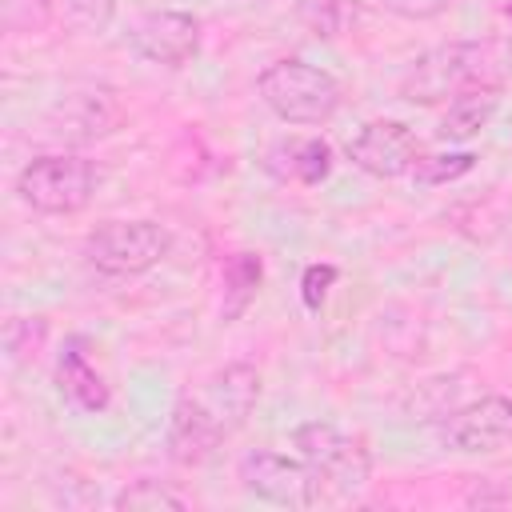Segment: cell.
Instances as JSON below:
<instances>
[{
    "label": "cell",
    "instance_id": "30bf717a",
    "mask_svg": "<svg viewBox=\"0 0 512 512\" xmlns=\"http://www.w3.org/2000/svg\"><path fill=\"white\" fill-rule=\"evenodd\" d=\"M120 116H124V112H120L116 92L104 88V84H96V88L68 92V96L52 108L48 124H52V132H56L60 140H68V144H88V140L108 136V132L120 124Z\"/></svg>",
    "mask_w": 512,
    "mask_h": 512
},
{
    "label": "cell",
    "instance_id": "8fae6325",
    "mask_svg": "<svg viewBox=\"0 0 512 512\" xmlns=\"http://www.w3.org/2000/svg\"><path fill=\"white\" fill-rule=\"evenodd\" d=\"M168 456L176 464H204L216 444L228 436V428L216 420V412L204 404V396H184L176 400L168 416Z\"/></svg>",
    "mask_w": 512,
    "mask_h": 512
},
{
    "label": "cell",
    "instance_id": "3957f363",
    "mask_svg": "<svg viewBox=\"0 0 512 512\" xmlns=\"http://www.w3.org/2000/svg\"><path fill=\"white\" fill-rule=\"evenodd\" d=\"M96 164L76 152H44L32 156L16 176V196L44 216H72L88 208L96 192Z\"/></svg>",
    "mask_w": 512,
    "mask_h": 512
},
{
    "label": "cell",
    "instance_id": "7402d4cb",
    "mask_svg": "<svg viewBox=\"0 0 512 512\" xmlns=\"http://www.w3.org/2000/svg\"><path fill=\"white\" fill-rule=\"evenodd\" d=\"M332 280H336V268H332V264H312V268H304L300 296H304V308H308V312H316V308L324 304V296H328Z\"/></svg>",
    "mask_w": 512,
    "mask_h": 512
},
{
    "label": "cell",
    "instance_id": "603a6c76",
    "mask_svg": "<svg viewBox=\"0 0 512 512\" xmlns=\"http://www.w3.org/2000/svg\"><path fill=\"white\" fill-rule=\"evenodd\" d=\"M380 4L396 16H404V20H432V16L448 12L452 0H380Z\"/></svg>",
    "mask_w": 512,
    "mask_h": 512
},
{
    "label": "cell",
    "instance_id": "5b68a950",
    "mask_svg": "<svg viewBox=\"0 0 512 512\" xmlns=\"http://www.w3.org/2000/svg\"><path fill=\"white\" fill-rule=\"evenodd\" d=\"M292 444L300 452V460L324 480V488H332L336 496H352L368 484V472H372V460H368V448L340 432L336 424L328 420H308L292 432Z\"/></svg>",
    "mask_w": 512,
    "mask_h": 512
},
{
    "label": "cell",
    "instance_id": "7a4b0ae2",
    "mask_svg": "<svg viewBox=\"0 0 512 512\" xmlns=\"http://www.w3.org/2000/svg\"><path fill=\"white\" fill-rule=\"evenodd\" d=\"M256 92L268 104L272 116H280L284 124H324L336 116L344 92L340 80L308 60H276L256 76Z\"/></svg>",
    "mask_w": 512,
    "mask_h": 512
},
{
    "label": "cell",
    "instance_id": "7c38bea8",
    "mask_svg": "<svg viewBox=\"0 0 512 512\" xmlns=\"http://www.w3.org/2000/svg\"><path fill=\"white\" fill-rule=\"evenodd\" d=\"M256 400H260V372L252 364H228L204 388V404L216 412V420L228 432H236L252 416Z\"/></svg>",
    "mask_w": 512,
    "mask_h": 512
},
{
    "label": "cell",
    "instance_id": "6da1fadb",
    "mask_svg": "<svg viewBox=\"0 0 512 512\" xmlns=\"http://www.w3.org/2000/svg\"><path fill=\"white\" fill-rule=\"evenodd\" d=\"M496 48L476 40H448L420 52L400 76V96L408 104H440L468 88L496 84Z\"/></svg>",
    "mask_w": 512,
    "mask_h": 512
},
{
    "label": "cell",
    "instance_id": "9a60e30c",
    "mask_svg": "<svg viewBox=\"0 0 512 512\" xmlns=\"http://www.w3.org/2000/svg\"><path fill=\"white\" fill-rule=\"evenodd\" d=\"M496 108H500V84L468 88V92H460V96L448 100L436 136L444 144H464V140H472V136H480L488 128V120L496 116Z\"/></svg>",
    "mask_w": 512,
    "mask_h": 512
},
{
    "label": "cell",
    "instance_id": "52a82bcc",
    "mask_svg": "<svg viewBox=\"0 0 512 512\" xmlns=\"http://www.w3.org/2000/svg\"><path fill=\"white\" fill-rule=\"evenodd\" d=\"M128 44L148 64L184 68V64H192L200 56V20L192 12L160 8V12H148V16H140L132 24Z\"/></svg>",
    "mask_w": 512,
    "mask_h": 512
},
{
    "label": "cell",
    "instance_id": "9c48e42d",
    "mask_svg": "<svg viewBox=\"0 0 512 512\" xmlns=\"http://www.w3.org/2000/svg\"><path fill=\"white\" fill-rule=\"evenodd\" d=\"M444 444L464 456L496 452L512 444V396H480L444 420Z\"/></svg>",
    "mask_w": 512,
    "mask_h": 512
},
{
    "label": "cell",
    "instance_id": "ac0fdd59",
    "mask_svg": "<svg viewBox=\"0 0 512 512\" xmlns=\"http://www.w3.org/2000/svg\"><path fill=\"white\" fill-rule=\"evenodd\" d=\"M476 156L472 152H440V156H416L412 164V184L420 188H436V184H448V180H460L464 172H472Z\"/></svg>",
    "mask_w": 512,
    "mask_h": 512
},
{
    "label": "cell",
    "instance_id": "d6986e66",
    "mask_svg": "<svg viewBox=\"0 0 512 512\" xmlns=\"http://www.w3.org/2000/svg\"><path fill=\"white\" fill-rule=\"evenodd\" d=\"M296 12L316 36H340L352 24L356 4L352 0H296Z\"/></svg>",
    "mask_w": 512,
    "mask_h": 512
},
{
    "label": "cell",
    "instance_id": "2e32d148",
    "mask_svg": "<svg viewBox=\"0 0 512 512\" xmlns=\"http://www.w3.org/2000/svg\"><path fill=\"white\" fill-rule=\"evenodd\" d=\"M260 280H264L260 256H252V252L228 256V264H224V308H220V316H224V320H236V316L252 304Z\"/></svg>",
    "mask_w": 512,
    "mask_h": 512
},
{
    "label": "cell",
    "instance_id": "8992f818",
    "mask_svg": "<svg viewBox=\"0 0 512 512\" xmlns=\"http://www.w3.org/2000/svg\"><path fill=\"white\" fill-rule=\"evenodd\" d=\"M240 484L268 504L280 508H312L324 500V480L292 456H280L272 448H252L240 456Z\"/></svg>",
    "mask_w": 512,
    "mask_h": 512
},
{
    "label": "cell",
    "instance_id": "e0dca14e",
    "mask_svg": "<svg viewBox=\"0 0 512 512\" xmlns=\"http://www.w3.org/2000/svg\"><path fill=\"white\" fill-rule=\"evenodd\" d=\"M120 512H184L188 500L172 488H164L160 480H136L116 496Z\"/></svg>",
    "mask_w": 512,
    "mask_h": 512
},
{
    "label": "cell",
    "instance_id": "ffe728a7",
    "mask_svg": "<svg viewBox=\"0 0 512 512\" xmlns=\"http://www.w3.org/2000/svg\"><path fill=\"white\" fill-rule=\"evenodd\" d=\"M8 32H40L52 20V0H0Z\"/></svg>",
    "mask_w": 512,
    "mask_h": 512
},
{
    "label": "cell",
    "instance_id": "ba28073f",
    "mask_svg": "<svg viewBox=\"0 0 512 512\" xmlns=\"http://www.w3.org/2000/svg\"><path fill=\"white\" fill-rule=\"evenodd\" d=\"M344 156L360 172H368L376 180H396V176L412 172L420 152H416V136L408 132V124H400V120H368L348 136Z\"/></svg>",
    "mask_w": 512,
    "mask_h": 512
},
{
    "label": "cell",
    "instance_id": "44dd1931",
    "mask_svg": "<svg viewBox=\"0 0 512 512\" xmlns=\"http://www.w3.org/2000/svg\"><path fill=\"white\" fill-rule=\"evenodd\" d=\"M64 8H68V20H72V28H80V32H108V24H112V16H116V0H64Z\"/></svg>",
    "mask_w": 512,
    "mask_h": 512
},
{
    "label": "cell",
    "instance_id": "277c9868",
    "mask_svg": "<svg viewBox=\"0 0 512 512\" xmlns=\"http://www.w3.org/2000/svg\"><path fill=\"white\" fill-rule=\"evenodd\" d=\"M168 256V232L156 220H104L84 236V260L104 276H140Z\"/></svg>",
    "mask_w": 512,
    "mask_h": 512
},
{
    "label": "cell",
    "instance_id": "5bb4252c",
    "mask_svg": "<svg viewBox=\"0 0 512 512\" xmlns=\"http://www.w3.org/2000/svg\"><path fill=\"white\" fill-rule=\"evenodd\" d=\"M268 172L296 184H320L332 172V144L320 136H288L268 152Z\"/></svg>",
    "mask_w": 512,
    "mask_h": 512
},
{
    "label": "cell",
    "instance_id": "4fadbf2b",
    "mask_svg": "<svg viewBox=\"0 0 512 512\" xmlns=\"http://www.w3.org/2000/svg\"><path fill=\"white\" fill-rule=\"evenodd\" d=\"M56 388L80 412H104L108 408V384L92 368V360L84 352V340H68L64 352L56 356Z\"/></svg>",
    "mask_w": 512,
    "mask_h": 512
}]
</instances>
